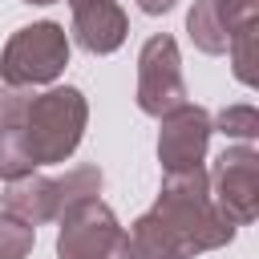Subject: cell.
Listing matches in <instances>:
<instances>
[{"label": "cell", "instance_id": "1", "mask_svg": "<svg viewBox=\"0 0 259 259\" xmlns=\"http://www.w3.org/2000/svg\"><path fill=\"white\" fill-rule=\"evenodd\" d=\"M231 239L235 227L219 214L202 166L162 174L158 202L130 227L134 259H194L202 251L227 247Z\"/></svg>", "mask_w": 259, "mask_h": 259}, {"label": "cell", "instance_id": "2", "mask_svg": "<svg viewBox=\"0 0 259 259\" xmlns=\"http://www.w3.org/2000/svg\"><path fill=\"white\" fill-rule=\"evenodd\" d=\"M89 101L77 85H49L45 93H32L20 117V134L32 150L36 166H53L73 158V150L85 138Z\"/></svg>", "mask_w": 259, "mask_h": 259}, {"label": "cell", "instance_id": "3", "mask_svg": "<svg viewBox=\"0 0 259 259\" xmlns=\"http://www.w3.org/2000/svg\"><path fill=\"white\" fill-rule=\"evenodd\" d=\"M69 65V32L57 20L24 24L8 36L0 49V85L12 89H36L53 85Z\"/></svg>", "mask_w": 259, "mask_h": 259}, {"label": "cell", "instance_id": "4", "mask_svg": "<svg viewBox=\"0 0 259 259\" xmlns=\"http://www.w3.org/2000/svg\"><path fill=\"white\" fill-rule=\"evenodd\" d=\"M57 223H61L57 259H134L130 231L117 223V214L101 198L73 206Z\"/></svg>", "mask_w": 259, "mask_h": 259}, {"label": "cell", "instance_id": "5", "mask_svg": "<svg viewBox=\"0 0 259 259\" xmlns=\"http://www.w3.org/2000/svg\"><path fill=\"white\" fill-rule=\"evenodd\" d=\"M206 178H210V198L231 227L255 223V214H259V150L251 142L227 146L214 158V170Z\"/></svg>", "mask_w": 259, "mask_h": 259}, {"label": "cell", "instance_id": "6", "mask_svg": "<svg viewBox=\"0 0 259 259\" xmlns=\"http://www.w3.org/2000/svg\"><path fill=\"white\" fill-rule=\"evenodd\" d=\"M182 101H186V81H182L178 40L170 32H154L138 53V109L162 117Z\"/></svg>", "mask_w": 259, "mask_h": 259}, {"label": "cell", "instance_id": "7", "mask_svg": "<svg viewBox=\"0 0 259 259\" xmlns=\"http://www.w3.org/2000/svg\"><path fill=\"white\" fill-rule=\"evenodd\" d=\"M158 121H162V130H158V162H162V174H178V170L202 166L206 146H210V134H214L210 113L202 105L182 101L178 109L162 113Z\"/></svg>", "mask_w": 259, "mask_h": 259}, {"label": "cell", "instance_id": "8", "mask_svg": "<svg viewBox=\"0 0 259 259\" xmlns=\"http://www.w3.org/2000/svg\"><path fill=\"white\" fill-rule=\"evenodd\" d=\"M73 12V36L85 53L105 57L117 53L125 32H130V16L121 12L117 0H65Z\"/></svg>", "mask_w": 259, "mask_h": 259}, {"label": "cell", "instance_id": "9", "mask_svg": "<svg viewBox=\"0 0 259 259\" xmlns=\"http://www.w3.org/2000/svg\"><path fill=\"white\" fill-rule=\"evenodd\" d=\"M4 210L16 214V219H24L28 227L57 219V182L45 178V174H28V178L8 182V190H4Z\"/></svg>", "mask_w": 259, "mask_h": 259}, {"label": "cell", "instance_id": "10", "mask_svg": "<svg viewBox=\"0 0 259 259\" xmlns=\"http://www.w3.org/2000/svg\"><path fill=\"white\" fill-rule=\"evenodd\" d=\"M186 32H190L194 49H202V53H210V57L227 53V28H223V20H219V12H214V0H194V4H190V12H186Z\"/></svg>", "mask_w": 259, "mask_h": 259}, {"label": "cell", "instance_id": "11", "mask_svg": "<svg viewBox=\"0 0 259 259\" xmlns=\"http://www.w3.org/2000/svg\"><path fill=\"white\" fill-rule=\"evenodd\" d=\"M53 182H57V219L89 198H101V170L97 166H73L69 174H61Z\"/></svg>", "mask_w": 259, "mask_h": 259}, {"label": "cell", "instance_id": "12", "mask_svg": "<svg viewBox=\"0 0 259 259\" xmlns=\"http://www.w3.org/2000/svg\"><path fill=\"white\" fill-rule=\"evenodd\" d=\"M28 174H36V162H32V150L20 134V125H0V178L16 182Z\"/></svg>", "mask_w": 259, "mask_h": 259}, {"label": "cell", "instance_id": "13", "mask_svg": "<svg viewBox=\"0 0 259 259\" xmlns=\"http://www.w3.org/2000/svg\"><path fill=\"white\" fill-rule=\"evenodd\" d=\"M210 125L227 138H239V142H255L259 138V109L255 105H227L210 117Z\"/></svg>", "mask_w": 259, "mask_h": 259}, {"label": "cell", "instance_id": "14", "mask_svg": "<svg viewBox=\"0 0 259 259\" xmlns=\"http://www.w3.org/2000/svg\"><path fill=\"white\" fill-rule=\"evenodd\" d=\"M32 243H36V227L0 210V259H28Z\"/></svg>", "mask_w": 259, "mask_h": 259}, {"label": "cell", "instance_id": "15", "mask_svg": "<svg viewBox=\"0 0 259 259\" xmlns=\"http://www.w3.org/2000/svg\"><path fill=\"white\" fill-rule=\"evenodd\" d=\"M255 40H259V24L255 28H243L227 40V53H231V69L243 85H255L259 73H255Z\"/></svg>", "mask_w": 259, "mask_h": 259}, {"label": "cell", "instance_id": "16", "mask_svg": "<svg viewBox=\"0 0 259 259\" xmlns=\"http://www.w3.org/2000/svg\"><path fill=\"white\" fill-rule=\"evenodd\" d=\"M214 12L227 28V40L243 28H255L259 24V0H214Z\"/></svg>", "mask_w": 259, "mask_h": 259}, {"label": "cell", "instance_id": "17", "mask_svg": "<svg viewBox=\"0 0 259 259\" xmlns=\"http://www.w3.org/2000/svg\"><path fill=\"white\" fill-rule=\"evenodd\" d=\"M178 0H138V8L146 12V16H162V12H170Z\"/></svg>", "mask_w": 259, "mask_h": 259}, {"label": "cell", "instance_id": "18", "mask_svg": "<svg viewBox=\"0 0 259 259\" xmlns=\"http://www.w3.org/2000/svg\"><path fill=\"white\" fill-rule=\"evenodd\" d=\"M24 4H57V0H24Z\"/></svg>", "mask_w": 259, "mask_h": 259}]
</instances>
